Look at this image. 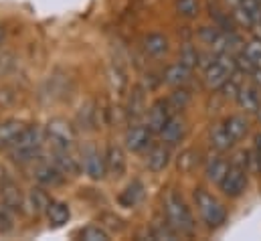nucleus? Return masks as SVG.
I'll return each mask as SVG.
<instances>
[{
    "instance_id": "obj_1",
    "label": "nucleus",
    "mask_w": 261,
    "mask_h": 241,
    "mask_svg": "<svg viewBox=\"0 0 261 241\" xmlns=\"http://www.w3.org/2000/svg\"><path fill=\"white\" fill-rule=\"evenodd\" d=\"M164 213H166V221L180 233V235H193L196 229L195 217L191 207L187 205V201L178 195V192H168L164 199Z\"/></svg>"
},
{
    "instance_id": "obj_2",
    "label": "nucleus",
    "mask_w": 261,
    "mask_h": 241,
    "mask_svg": "<svg viewBox=\"0 0 261 241\" xmlns=\"http://www.w3.org/2000/svg\"><path fill=\"white\" fill-rule=\"evenodd\" d=\"M47 136L39 126H27L22 130V134L18 136V140L14 142V146L10 148V156L14 162H33L35 158L41 156L43 144H45Z\"/></svg>"
},
{
    "instance_id": "obj_3",
    "label": "nucleus",
    "mask_w": 261,
    "mask_h": 241,
    "mask_svg": "<svg viewBox=\"0 0 261 241\" xmlns=\"http://www.w3.org/2000/svg\"><path fill=\"white\" fill-rule=\"evenodd\" d=\"M193 199H195V207L198 215H200V219H202V223L208 229H217L227 221L225 205L213 192H208L206 188H195Z\"/></svg>"
},
{
    "instance_id": "obj_4",
    "label": "nucleus",
    "mask_w": 261,
    "mask_h": 241,
    "mask_svg": "<svg viewBox=\"0 0 261 241\" xmlns=\"http://www.w3.org/2000/svg\"><path fill=\"white\" fill-rule=\"evenodd\" d=\"M45 136L53 150H71L75 144V128L65 118H53L45 128Z\"/></svg>"
},
{
    "instance_id": "obj_5",
    "label": "nucleus",
    "mask_w": 261,
    "mask_h": 241,
    "mask_svg": "<svg viewBox=\"0 0 261 241\" xmlns=\"http://www.w3.org/2000/svg\"><path fill=\"white\" fill-rule=\"evenodd\" d=\"M247 171L245 168H239V166H229L227 175L223 177V181L219 182V188L225 197L229 199H237L241 197L245 190H247Z\"/></svg>"
},
{
    "instance_id": "obj_6",
    "label": "nucleus",
    "mask_w": 261,
    "mask_h": 241,
    "mask_svg": "<svg viewBox=\"0 0 261 241\" xmlns=\"http://www.w3.org/2000/svg\"><path fill=\"white\" fill-rule=\"evenodd\" d=\"M81 166H83V173H85L91 181H101V179L108 175V168H106V156H101L99 150L93 148V146H89V148L83 150Z\"/></svg>"
},
{
    "instance_id": "obj_7",
    "label": "nucleus",
    "mask_w": 261,
    "mask_h": 241,
    "mask_svg": "<svg viewBox=\"0 0 261 241\" xmlns=\"http://www.w3.org/2000/svg\"><path fill=\"white\" fill-rule=\"evenodd\" d=\"M152 134L154 132L150 130L148 124H134L126 132L124 144H126V148L130 152H142L152 144Z\"/></svg>"
},
{
    "instance_id": "obj_8",
    "label": "nucleus",
    "mask_w": 261,
    "mask_h": 241,
    "mask_svg": "<svg viewBox=\"0 0 261 241\" xmlns=\"http://www.w3.org/2000/svg\"><path fill=\"white\" fill-rule=\"evenodd\" d=\"M33 177H35V181L39 182V184H43V186H57L65 179V175L59 171V166L53 160L51 162H47V160L37 162L35 168H33Z\"/></svg>"
},
{
    "instance_id": "obj_9",
    "label": "nucleus",
    "mask_w": 261,
    "mask_h": 241,
    "mask_svg": "<svg viewBox=\"0 0 261 241\" xmlns=\"http://www.w3.org/2000/svg\"><path fill=\"white\" fill-rule=\"evenodd\" d=\"M174 114H172V108H170L168 100H158V102H154L150 106V110H148V122L146 124L150 126V130L154 134H160V130L168 124V120Z\"/></svg>"
},
{
    "instance_id": "obj_10",
    "label": "nucleus",
    "mask_w": 261,
    "mask_h": 241,
    "mask_svg": "<svg viewBox=\"0 0 261 241\" xmlns=\"http://www.w3.org/2000/svg\"><path fill=\"white\" fill-rule=\"evenodd\" d=\"M235 102H237V106L243 114H257L261 108L259 87H255L253 83L251 85H241Z\"/></svg>"
},
{
    "instance_id": "obj_11",
    "label": "nucleus",
    "mask_w": 261,
    "mask_h": 241,
    "mask_svg": "<svg viewBox=\"0 0 261 241\" xmlns=\"http://www.w3.org/2000/svg\"><path fill=\"white\" fill-rule=\"evenodd\" d=\"M229 166H231V162L225 158V154L215 152L213 156H208L204 160V177H206V181L213 182V184H219L223 181V177L227 175Z\"/></svg>"
},
{
    "instance_id": "obj_12",
    "label": "nucleus",
    "mask_w": 261,
    "mask_h": 241,
    "mask_svg": "<svg viewBox=\"0 0 261 241\" xmlns=\"http://www.w3.org/2000/svg\"><path fill=\"white\" fill-rule=\"evenodd\" d=\"M170 158H172L170 146L164 144V142H160V144H154V146L148 150L146 166H148V171H152V173H162V171L170 164Z\"/></svg>"
},
{
    "instance_id": "obj_13",
    "label": "nucleus",
    "mask_w": 261,
    "mask_h": 241,
    "mask_svg": "<svg viewBox=\"0 0 261 241\" xmlns=\"http://www.w3.org/2000/svg\"><path fill=\"white\" fill-rule=\"evenodd\" d=\"M208 144L215 152L227 154L233 146H235V138L229 134V130L225 128V124H215L208 130Z\"/></svg>"
},
{
    "instance_id": "obj_14",
    "label": "nucleus",
    "mask_w": 261,
    "mask_h": 241,
    "mask_svg": "<svg viewBox=\"0 0 261 241\" xmlns=\"http://www.w3.org/2000/svg\"><path fill=\"white\" fill-rule=\"evenodd\" d=\"M126 166H128V160H126L124 148L112 144L108 148V152H106V168H108V175L112 179H120V177H124Z\"/></svg>"
},
{
    "instance_id": "obj_15",
    "label": "nucleus",
    "mask_w": 261,
    "mask_h": 241,
    "mask_svg": "<svg viewBox=\"0 0 261 241\" xmlns=\"http://www.w3.org/2000/svg\"><path fill=\"white\" fill-rule=\"evenodd\" d=\"M185 136H187V122L182 120L180 116H172V118L168 120V124L160 130V138H162V142L168 144V146L178 144Z\"/></svg>"
},
{
    "instance_id": "obj_16",
    "label": "nucleus",
    "mask_w": 261,
    "mask_h": 241,
    "mask_svg": "<svg viewBox=\"0 0 261 241\" xmlns=\"http://www.w3.org/2000/svg\"><path fill=\"white\" fill-rule=\"evenodd\" d=\"M191 73H193V69L178 61V63H172L166 67L162 79H164V83H168L172 87H185L191 81Z\"/></svg>"
},
{
    "instance_id": "obj_17",
    "label": "nucleus",
    "mask_w": 261,
    "mask_h": 241,
    "mask_svg": "<svg viewBox=\"0 0 261 241\" xmlns=\"http://www.w3.org/2000/svg\"><path fill=\"white\" fill-rule=\"evenodd\" d=\"M0 195H2V203L8 209H12L14 213L20 211L22 205L27 203V199L20 195V188L16 186V182H12L10 179H6V181L0 184Z\"/></svg>"
},
{
    "instance_id": "obj_18",
    "label": "nucleus",
    "mask_w": 261,
    "mask_h": 241,
    "mask_svg": "<svg viewBox=\"0 0 261 241\" xmlns=\"http://www.w3.org/2000/svg\"><path fill=\"white\" fill-rule=\"evenodd\" d=\"M51 201H53V199L49 197V192L45 190L43 184L33 186V188L29 190V195H27V205L31 207V211H33L35 215H43V213H47Z\"/></svg>"
},
{
    "instance_id": "obj_19",
    "label": "nucleus",
    "mask_w": 261,
    "mask_h": 241,
    "mask_svg": "<svg viewBox=\"0 0 261 241\" xmlns=\"http://www.w3.org/2000/svg\"><path fill=\"white\" fill-rule=\"evenodd\" d=\"M27 126L20 120L0 122V148H12Z\"/></svg>"
},
{
    "instance_id": "obj_20",
    "label": "nucleus",
    "mask_w": 261,
    "mask_h": 241,
    "mask_svg": "<svg viewBox=\"0 0 261 241\" xmlns=\"http://www.w3.org/2000/svg\"><path fill=\"white\" fill-rule=\"evenodd\" d=\"M168 47H170V43H168L166 35H162V33H150L144 37V51L154 59L164 57L168 53Z\"/></svg>"
},
{
    "instance_id": "obj_21",
    "label": "nucleus",
    "mask_w": 261,
    "mask_h": 241,
    "mask_svg": "<svg viewBox=\"0 0 261 241\" xmlns=\"http://www.w3.org/2000/svg\"><path fill=\"white\" fill-rule=\"evenodd\" d=\"M53 162L59 166V171L63 173V175H77L83 166H81V160L79 158H75L73 154H71V150H53Z\"/></svg>"
},
{
    "instance_id": "obj_22",
    "label": "nucleus",
    "mask_w": 261,
    "mask_h": 241,
    "mask_svg": "<svg viewBox=\"0 0 261 241\" xmlns=\"http://www.w3.org/2000/svg\"><path fill=\"white\" fill-rule=\"evenodd\" d=\"M45 215H47V221L53 227H63L67 221L71 219V209L63 201H51V205H49Z\"/></svg>"
},
{
    "instance_id": "obj_23",
    "label": "nucleus",
    "mask_w": 261,
    "mask_h": 241,
    "mask_svg": "<svg viewBox=\"0 0 261 241\" xmlns=\"http://www.w3.org/2000/svg\"><path fill=\"white\" fill-rule=\"evenodd\" d=\"M223 124L229 130V134L235 138V142L243 140L249 134V120L245 118V114H233V116H229Z\"/></svg>"
},
{
    "instance_id": "obj_24",
    "label": "nucleus",
    "mask_w": 261,
    "mask_h": 241,
    "mask_svg": "<svg viewBox=\"0 0 261 241\" xmlns=\"http://www.w3.org/2000/svg\"><path fill=\"white\" fill-rule=\"evenodd\" d=\"M144 199V184L142 181H132L120 195V205L126 207V209H132L136 207L140 201Z\"/></svg>"
},
{
    "instance_id": "obj_25",
    "label": "nucleus",
    "mask_w": 261,
    "mask_h": 241,
    "mask_svg": "<svg viewBox=\"0 0 261 241\" xmlns=\"http://www.w3.org/2000/svg\"><path fill=\"white\" fill-rule=\"evenodd\" d=\"M110 85H112V89H114L118 95H124V91H126V87H128V75H126L124 67L118 65V63H114V65L110 67Z\"/></svg>"
},
{
    "instance_id": "obj_26",
    "label": "nucleus",
    "mask_w": 261,
    "mask_h": 241,
    "mask_svg": "<svg viewBox=\"0 0 261 241\" xmlns=\"http://www.w3.org/2000/svg\"><path fill=\"white\" fill-rule=\"evenodd\" d=\"M144 110H146L144 91H142L140 87H136V89L132 91L130 102H128V114H130L132 118H138V116H142V114H144Z\"/></svg>"
},
{
    "instance_id": "obj_27",
    "label": "nucleus",
    "mask_w": 261,
    "mask_h": 241,
    "mask_svg": "<svg viewBox=\"0 0 261 241\" xmlns=\"http://www.w3.org/2000/svg\"><path fill=\"white\" fill-rule=\"evenodd\" d=\"M191 91L189 89H185V87H178L170 98H168V104H170V108H172V112H180V110H185L189 104H191Z\"/></svg>"
},
{
    "instance_id": "obj_28",
    "label": "nucleus",
    "mask_w": 261,
    "mask_h": 241,
    "mask_svg": "<svg viewBox=\"0 0 261 241\" xmlns=\"http://www.w3.org/2000/svg\"><path fill=\"white\" fill-rule=\"evenodd\" d=\"M176 10L182 18H196L200 14V2L198 0H176Z\"/></svg>"
},
{
    "instance_id": "obj_29",
    "label": "nucleus",
    "mask_w": 261,
    "mask_h": 241,
    "mask_svg": "<svg viewBox=\"0 0 261 241\" xmlns=\"http://www.w3.org/2000/svg\"><path fill=\"white\" fill-rule=\"evenodd\" d=\"M81 239L85 241H110V233L101 227V225H87L85 229H81Z\"/></svg>"
},
{
    "instance_id": "obj_30",
    "label": "nucleus",
    "mask_w": 261,
    "mask_h": 241,
    "mask_svg": "<svg viewBox=\"0 0 261 241\" xmlns=\"http://www.w3.org/2000/svg\"><path fill=\"white\" fill-rule=\"evenodd\" d=\"M180 233L166 221V223H160V225H154L152 231H150V237L152 239H176Z\"/></svg>"
},
{
    "instance_id": "obj_31",
    "label": "nucleus",
    "mask_w": 261,
    "mask_h": 241,
    "mask_svg": "<svg viewBox=\"0 0 261 241\" xmlns=\"http://www.w3.org/2000/svg\"><path fill=\"white\" fill-rule=\"evenodd\" d=\"M237 77H239V73H233V75L221 85V93H223V98H231V100L237 98V93H239V89H241V85H243Z\"/></svg>"
},
{
    "instance_id": "obj_32",
    "label": "nucleus",
    "mask_w": 261,
    "mask_h": 241,
    "mask_svg": "<svg viewBox=\"0 0 261 241\" xmlns=\"http://www.w3.org/2000/svg\"><path fill=\"white\" fill-rule=\"evenodd\" d=\"M243 53L255 67H261V39H253L243 47Z\"/></svg>"
},
{
    "instance_id": "obj_33",
    "label": "nucleus",
    "mask_w": 261,
    "mask_h": 241,
    "mask_svg": "<svg viewBox=\"0 0 261 241\" xmlns=\"http://www.w3.org/2000/svg\"><path fill=\"white\" fill-rule=\"evenodd\" d=\"M180 63H185L187 67L195 69L196 65H200V53L196 51L193 45H185L180 51Z\"/></svg>"
},
{
    "instance_id": "obj_34",
    "label": "nucleus",
    "mask_w": 261,
    "mask_h": 241,
    "mask_svg": "<svg viewBox=\"0 0 261 241\" xmlns=\"http://www.w3.org/2000/svg\"><path fill=\"white\" fill-rule=\"evenodd\" d=\"M196 158H198V154H196L195 150H185L180 154V158H178V168L185 171V173H191L195 168Z\"/></svg>"
},
{
    "instance_id": "obj_35",
    "label": "nucleus",
    "mask_w": 261,
    "mask_h": 241,
    "mask_svg": "<svg viewBox=\"0 0 261 241\" xmlns=\"http://www.w3.org/2000/svg\"><path fill=\"white\" fill-rule=\"evenodd\" d=\"M12 223H14V211L4 205L0 209V231H10L14 227Z\"/></svg>"
},
{
    "instance_id": "obj_36",
    "label": "nucleus",
    "mask_w": 261,
    "mask_h": 241,
    "mask_svg": "<svg viewBox=\"0 0 261 241\" xmlns=\"http://www.w3.org/2000/svg\"><path fill=\"white\" fill-rule=\"evenodd\" d=\"M249 77H251V83L261 89V67H255V69L249 73Z\"/></svg>"
},
{
    "instance_id": "obj_37",
    "label": "nucleus",
    "mask_w": 261,
    "mask_h": 241,
    "mask_svg": "<svg viewBox=\"0 0 261 241\" xmlns=\"http://www.w3.org/2000/svg\"><path fill=\"white\" fill-rule=\"evenodd\" d=\"M253 150L261 156V132H257V134L253 136Z\"/></svg>"
},
{
    "instance_id": "obj_38",
    "label": "nucleus",
    "mask_w": 261,
    "mask_h": 241,
    "mask_svg": "<svg viewBox=\"0 0 261 241\" xmlns=\"http://www.w3.org/2000/svg\"><path fill=\"white\" fill-rule=\"evenodd\" d=\"M4 39H6V33H4V27H0V47H2Z\"/></svg>"
},
{
    "instance_id": "obj_39",
    "label": "nucleus",
    "mask_w": 261,
    "mask_h": 241,
    "mask_svg": "<svg viewBox=\"0 0 261 241\" xmlns=\"http://www.w3.org/2000/svg\"><path fill=\"white\" fill-rule=\"evenodd\" d=\"M255 116H257V120H259V124H261V108H259V112H257Z\"/></svg>"
},
{
    "instance_id": "obj_40",
    "label": "nucleus",
    "mask_w": 261,
    "mask_h": 241,
    "mask_svg": "<svg viewBox=\"0 0 261 241\" xmlns=\"http://www.w3.org/2000/svg\"><path fill=\"white\" fill-rule=\"evenodd\" d=\"M257 27H261V14H259V20H257Z\"/></svg>"
},
{
    "instance_id": "obj_41",
    "label": "nucleus",
    "mask_w": 261,
    "mask_h": 241,
    "mask_svg": "<svg viewBox=\"0 0 261 241\" xmlns=\"http://www.w3.org/2000/svg\"><path fill=\"white\" fill-rule=\"evenodd\" d=\"M257 2H261V0H257Z\"/></svg>"
}]
</instances>
